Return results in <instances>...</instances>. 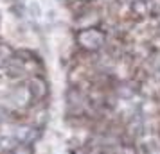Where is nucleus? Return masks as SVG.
<instances>
[{
	"label": "nucleus",
	"instance_id": "obj_1",
	"mask_svg": "<svg viewBox=\"0 0 160 154\" xmlns=\"http://www.w3.org/2000/svg\"><path fill=\"white\" fill-rule=\"evenodd\" d=\"M79 41L85 45V47H88V49H97L99 45H102V41H104V36H102L99 30L88 29V30H85V32L79 36Z\"/></svg>",
	"mask_w": 160,
	"mask_h": 154
}]
</instances>
